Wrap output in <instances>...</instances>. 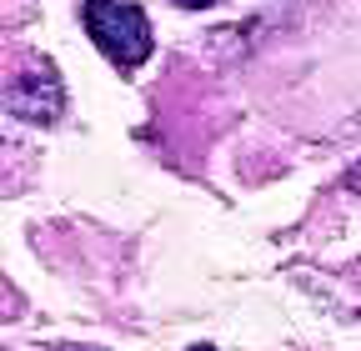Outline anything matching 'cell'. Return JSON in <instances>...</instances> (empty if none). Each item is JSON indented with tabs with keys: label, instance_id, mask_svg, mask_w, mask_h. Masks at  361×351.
Instances as JSON below:
<instances>
[{
	"label": "cell",
	"instance_id": "obj_1",
	"mask_svg": "<svg viewBox=\"0 0 361 351\" xmlns=\"http://www.w3.org/2000/svg\"><path fill=\"white\" fill-rule=\"evenodd\" d=\"M80 25L90 35V46L111 56V66L135 70L151 61V16L135 0H85Z\"/></svg>",
	"mask_w": 361,
	"mask_h": 351
},
{
	"label": "cell",
	"instance_id": "obj_2",
	"mask_svg": "<svg viewBox=\"0 0 361 351\" xmlns=\"http://www.w3.org/2000/svg\"><path fill=\"white\" fill-rule=\"evenodd\" d=\"M11 111L30 125H56L66 111V85L56 75V66L45 56H30L25 70L11 80Z\"/></svg>",
	"mask_w": 361,
	"mask_h": 351
},
{
	"label": "cell",
	"instance_id": "obj_3",
	"mask_svg": "<svg viewBox=\"0 0 361 351\" xmlns=\"http://www.w3.org/2000/svg\"><path fill=\"white\" fill-rule=\"evenodd\" d=\"M176 6H186V11H206V6H216V0H176Z\"/></svg>",
	"mask_w": 361,
	"mask_h": 351
},
{
	"label": "cell",
	"instance_id": "obj_4",
	"mask_svg": "<svg viewBox=\"0 0 361 351\" xmlns=\"http://www.w3.org/2000/svg\"><path fill=\"white\" fill-rule=\"evenodd\" d=\"M191 351H216V346H206V341H201V346H191Z\"/></svg>",
	"mask_w": 361,
	"mask_h": 351
}]
</instances>
